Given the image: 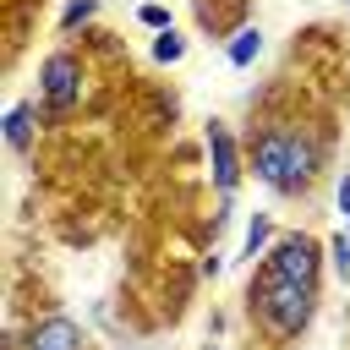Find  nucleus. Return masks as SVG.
Here are the masks:
<instances>
[{
  "label": "nucleus",
  "instance_id": "nucleus-1",
  "mask_svg": "<svg viewBox=\"0 0 350 350\" xmlns=\"http://www.w3.org/2000/svg\"><path fill=\"white\" fill-rule=\"evenodd\" d=\"M317 159H323V148L306 126H257V137H252V175L279 197L306 191Z\"/></svg>",
  "mask_w": 350,
  "mask_h": 350
},
{
  "label": "nucleus",
  "instance_id": "nucleus-2",
  "mask_svg": "<svg viewBox=\"0 0 350 350\" xmlns=\"http://www.w3.org/2000/svg\"><path fill=\"white\" fill-rule=\"evenodd\" d=\"M312 312H317V290H306V284H284V279H273V273H262V279L252 284V317H257L273 339L306 334Z\"/></svg>",
  "mask_w": 350,
  "mask_h": 350
},
{
  "label": "nucleus",
  "instance_id": "nucleus-3",
  "mask_svg": "<svg viewBox=\"0 0 350 350\" xmlns=\"http://www.w3.org/2000/svg\"><path fill=\"white\" fill-rule=\"evenodd\" d=\"M317 268H323V246H317L306 230H290V235L273 241L262 273H273V279H284V284H306V290H317Z\"/></svg>",
  "mask_w": 350,
  "mask_h": 350
},
{
  "label": "nucleus",
  "instance_id": "nucleus-4",
  "mask_svg": "<svg viewBox=\"0 0 350 350\" xmlns=\"http://www.w3.org/2000/svg\"><path fill=\"white\" fill-rule=\"evenodd\" d=\"M38 109L44 115H66L77 98H82V66H77V55H66V49H55L49 60H44V71H38Z\"/></svg>",
  "mask_w": 350,
  "mask_h": 350
},
{
  "label": "nucleus",
  "instance_id": "nucleus-5",
  "mask_svg": "<svg viewBox=\"0 0 350 350\" xmlns=\"http://www.w3.org/2000/svg\"><path fill=\"white\" fill-rule=\"evenodd\" d=\"M208 170H213V186H219V197H230L235 186H241V148H235V137H230V126H208Z\"/></svg>",
  "mask_w": 350,
  "mask_h": 350
},
{
  "label": "nucleus",
  "instance_id": "nucleus-6",
  "mask_svg": "<svg viewBox=\"0 0 350 350\" xmlns=\"http://www.w3.org/2000/svg\"><path fill=\"white\" fill-rule=\"evenodd\" d=\"M22 350H82V328L71 317H38L22 339Z\"/></svg>",
  "mask_w": 350,
  "mask_h": 350
},
{
  "label": "nucleus",
  "instance_id": "nucleus-7",
  "mask_svg": "<svg viewBox=\"0 0 350 350\" xmlns=\"http://www.w3.org/2000/svg\"><path fill=\"white\" fill-rule=\"evenodd\" d=\"M33 115H38V104H27V98L5 109V142L11 148H27L33 142Z\"/></svg>",
  "mask_w": 350,
  "mask_h": 350
},
{
  "label": "nucleus",
  "instance_id": "nucleus-8",
  "mask_svg": "<svg viewBox=\"0 0 350 350\" xmlns=\"http://www.w3.org/2000/svg\"><path fill=\"white\" fill-rule=\"evenodd\" d=\"M257 49H262V33H257V27H241V33L230 38V49H224V55H230V66H252V60H257Z\"/></svg>",
  "mask_w": 350,
  "mask_h": 350
},
{
  "label": "nucleus",
  "instance_id": "nucleus-9",
  "mask_svg": "<svg viewBox=\"0 0 350 350\" xmlns=\"http://www.w3.org/2000/svg\"><path fill=\"white\" fill-rule=\"evenodd\" d=\"M268 235H273V219H262V213H257V219L246 224V241H241V262H252V257L262 252V241H268Z\"/></svg>",
  "mask_w": 350,
  "mask_h": 350
},
{
  "label": "nucleus",
  "instance_id": "nucleus-10",
  "mask_svg": "<svg viewBox=\"0 0 350 350\" xmlns=\"http://www.w3.org/2000/svg\"><path fill=\"white\" fill-rule=\"evenodd\" d=\"M180 55H186V38H180L175 27H164V33L153 38V60H159V66H170V60H180Z\"/></svg>",
  "mask_w": 350,
  "mask_h": 350
},
{
  "label": "nucleus",
  "instance_id": "nucleus-11",
  "mask_svg": "<svg viewBox=\"0 0 350 350\" xmlns=\"http://www.w3.org/2000/svg\"><path fill=\"white\" fill-rule=\"evenodd\" d=\"M88 16H98V0H71V5H66V11H60V27H66V33H71V27H82V22H88Z\"/></svg>",
  "mask_w": 350,
  "mask_h": 350
},
{
  "label": "nucleus",
  "instance_id": "nucleus-12",
  "mask_svg": "<svg viewBox=\"0 0 350 350\" xmlns=\"http://www.w3.org/2000/svg\"><path fill=\"white\" fill-rule=\"evenodd\" d=\"M328 262H334V273L350 279V235H334V241H328Z\"/></svg>",
  "mask_w": 350,
  "mask_h": 350
},
{
  "label": "nucleus",
  "instance_id": "nucleus-13",
  "mask_svg": "<svg viewBox=\"0 0 350 350\" xmlns=\"http://www.w3.org/2000/svg\"><path fill=\"white\" fill-rule=\"evenodd\" d=\"M142 22H148V27H159V33H164V27H170V11H164V5H142Z\"/></svg>",
  "mask_w": 350,
  "mask_h": 350
},
{
  "label": "nucleus",
  "instance_id": "nucleus-14",
  "mask_svg": "<svg viewBox=\"0 0 350 350\" xmlns=\"http://www.w3.org/2000/svg\"><path fill=\"white\" fill-rule=\"evenodd\" d=\"M339 213H345V235H350V170L339 175Z\"/></svg>",
  "mask_w": 350,
  "mask_h": 350
}]
</instances>
